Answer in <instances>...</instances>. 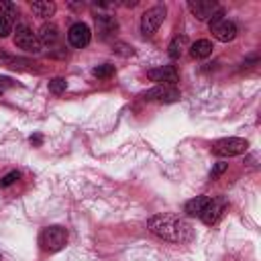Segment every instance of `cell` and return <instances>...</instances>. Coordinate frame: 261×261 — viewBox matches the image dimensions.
<instances>
[{"label":"cell","instance_id":"1","mask_svg":"<svg viewBox=\"0 0 261 261\" xmlns=\"http://www.w3.org/2000/svg\"><path fill=\"white\" fill-rule=\"evenodd\" d=\"M147 228L153 234L161 237L163 241H171V243H188L194 237L192 224L186 218L177 214H169V212L151 216L147 220Z\"/></svg>","mask_w":261,"mask_h":261},{"label":"cell","instance_id":"2","mask_svg":"<svg viewBox=\"0 0 261 261\" xmlns=\"http://www.w3.org/2000/svg\"><path fill=\"white\" fill-rule=\"evenodd\" d=\"M208 24H210L212 37H214L216 41H220V43H228V41H232V39L237 37V24H234L232 20L224 18V16H222V10H218V12L210 18Z\"/></svg>","mask_w":261,"mask_h":261},{"label":"cell","instance_id":"3","mask_svg":"<svg viewBox=\"0 0 261 261\" xmlns=\"http://www.w3.org/2000/svg\"><path fill=\"white\" fill-rule=\"evenodd\" d=\"M41 247L49 253H55L59 249L65 247L67 243V230L61 228V226H47L43 232H41V239H39Z\"/></svg>","mask_w":261,"mask_h":261},{"label":"cell","instance_id":"4","mask_svg":"<svg viewBox=\"0 0 261 261\" xmlns=\"http://www.w3.org/2000/svg\"><path fill=\"white\" fill-rule=\"evenodd\" d=\"M249 147V143L241 137H226V139H220L212 145V153L214 155H220V157H234V155H241L245 153Z\"/></svg>","mask_w":261,"mask_h":261},{"label":"cell","instance_id":"5","mask_svg":"<svg viewBox=\"0 0 261 261\" xmlns=\"http://www.w3.org/2000/svg\"><path fill=\"white\" fill-rule=\"evenodd\" d=\"M14 45L27 53H41V43L39 37L33 33V29H29L27 24H18L16 33H14Z\"/></svg>","mask_w":261,"mask_h":261},{"label":"cell","instance_id":"6","mask_svg":"<svg viewBox=\"0 0 261 261\" xmlns=\"http://www.w3.org/2000/svg\"><path fill=\"white\" fill-rule=\"evenodd\" d=\"M163 18H165V6H153V8L145 10L143 16H141V33L143 35H153L161 27Z\"/></svg>","mask_w":261,"mask_h":261},{"label":"cell","instance_id":"7","mask_svg":"<svg viewBox=\"0 0 261 261\" xmlns=\"http://www.w3.org/2000/svg\"><path fill=\"white\" fill-rule=\"evenodd\" d=\"M188 8L192 10V14L198 20H210L220 10V6L214 0H190L188 2Z\"/></svg>","mask_w":261,"mask_h":261},{"label":"cell","instance_id":"8","mask_svg":"<svg viewBox=\"0 0 261 261\" xmlns=\"http://www.w3.org/2000/svg\"><path fill=\"white\" fill-rule=\"evenodd\" d=\"M67 39H69V43H71L73 47H77V49L86 47V45L90 43V39H92L90 27H88L86 22H75V24H71L69 31H67Z\"/></svg>","mask_w":261,"mask_h":261},{"label":"cell","instance_id":"9","mask_svg":"<svg viewBox=\"0 0 261 261\" xmlns=\"http://www.w3.org/2000/svg\"><path fill=\"white\" fill-rule=\"evenodd\" d=\"M145 100H149V102H153V100H157V102H175V100H179V90L173 88V86H155L149 92H145Z\"/></svg>","mask_w":261,"mask_h":261},{"label":"cell","instance_id":"10","mask_svg":"<svg viewBox=\"0 0 261 261\" xmlns=\"http://www.w3.org/2000/svg\"><path fill=\"white\" fill-rule=\"evenodd\" d=\"M147 77L151 82H159V86H167V84H175L177 82V71H175L173 65H163V67L149 69Z\"/></svg>","mask_w":261,"mask_h":261},{"label":"cell","instance_id":"11","mask_svg":"<svg viewBox=\"0 0 261 261\" xmlns=\"http://www.w3.org/2000/svg\"><path fill=\"white\" fill-rule=\"evenodd\" d=\"M224 210V200H216V198H210L208 204L204 206V210L200 212V218L204 224H214L218 220V216L222 214Z\"/></svg>","mask_w":261,"mask_h":261},{"label":"cell","instance_id":"12","mask_svg":"<svg viewBox=\"0 0 261 261\" xmlns=\"http://www.w3.org/2000/svg\"><path fill=\"white\" fill-rule=\"evenodd\" d=\"M96 27H98V33H100L102 39H110L118 31V22L110 14H98L96 16Z\"/></svg>","mask_w":261,"mask_h":261},{"label":"cell","instance_id":"13","mask_svg":"<svg viewBox=\"0 0 261 261\" xmlns=\"http://www.w3.org/2000/svg\"><path fill=\"white\" fill-rule=\"evenodd\" d=\"M37 37H39L41 47H43V45L51 47V45L57 43V39H59V31H57V27H55L53 22H49V24H43V27H41V31H39Z\"/></svg>","mask_w":261,"mask_h":261},{"label":"cell","instance_id":"14","mask_svg":"<svg viewBox=\"0 0 261 261\" xmlns=\"http://www.w3.org/2000/svg\"><path fill=\"white\" fill-rule=\"evenodd\" d=\"M31 10H33L35 16H39V18H49V16H53V12H55V4L49 2V0H37V2L31 4Z\"/></svg>","mask_w":261,"mask_h":261},{"label":"cell","instance_id":"15","mask_svg":"<svg viewBox=\"0 0 261 261\" xmlns=\"http://www.w3.org/2000/svg\"><path fill=\"white\" fill-rule=\"evenodd\" d=\"M212 53V43L208 41V39H200V41H196L192 47H190V55L194 57V59H204V57H208Z\"/></svg>","mask_w":261,"mask_h":261},{"label":"cell","instance_id":"16","mask_svg":"<svg viewBox=\"0 0 261 261\" xmlns=\"http://www.w3.org/2000/svg\"><path fill=\"white\" fill-rule=\"evenodd\" d=\"M186 47H188V37H186V35H177V37H173V41L169 43L167 53H169L171 59H177V57H181V53L186 51Z\"/></svg>","mask_w":261,"mask_h":261},{"label":"cell","instance_id":"17","mask_svg":"<svg viewBox=\"0 0 261 261\" xmlns=\"http://www.w3.org/2000/svg\"><path fill=\"white\" fill-rule=\"evenodd\" d=\"M208 196H196V198H192V200H188L186 202V212L190 214V216H200V212L204 210V206L208 204Z\"/></svg>","mask_w":261,"mask_h":261},{"label":"cell","instance_id":"18","mask_svg":"<svg viewBox=\"0 0 261 261\" xmlns=\"http://www.w3.org/2000/svg\"><path fill=\"white\" fill-rule=\"evenodd\" d=\"M0 63L6 67H12V69H24L27 65H31V61L14 57V55H6V53H0Z\"/></svg>","mask_w":261,"mask_h":261},{"label":"cell","instance_id":"19","mask_svg":"<svg viewBox=\"0 0 261 261\" xmlns=\"http://www.w3.org/2000/svg\"><path fill=\"white\" fill-rule=\"evenodd\" d=\"M0 14L10 20V18H14L18 14V8H16V4H12L8 0H0Z\"/></svg>","mask_w":261,"mask_h":261},{"label":"cell","instance_id":"20","mask_svg":"<svg viewBox=\"0 0 261 261\" xmlns=\"http://www.w3.org/2000/svg\"><path fill=\"white\" fill-rule=\"evenodd\" d=\"M92 73H94L96 77H102V80H106V77H110V75L114 73V65H110V63H102V65H96V67L92 69Z\"/></svg>","mask_w":261,"mask_h":261},{"label":"cell","instance_id":"21","mask_svg":"<svg viewBox=\"0 0 261 261\" xmlns=\"http://www.w3.org/2000/svg\"><path fill=\"white\" fill-rule=\"evenodd\" d=\"M65 88H67V82H65L63 77H53V80L49 82V92L55 94V96H59L61 92H65Z\"/></svg>","mask_w":261,"mask_h":261},{"label":"cell","instance_id":"22","mask_svg":"<svg viewBox=\"0 0 261 261\" xmlns=\"http://www.w3.org/2000/svg\"><path fill=\"white\" fill-rule=\"evenodd\" d=\"M10 31H12L10 20H8L6 16H2V14H0V37H8V35H10Z\"/></svg>","mask_w":261,"mask_h":261},{"label":"cell","instance_id":"23","mask_svg":"<svg viewBox=\"0 0 261 261\" xmlns=\"http://www.w3.org/2000/svg\"><path fill=\"white\" fill-rule=\"evenodd\" d=\"M14 179H18V171H10V173H6L4 177H0V188H6V186H10Z\"/></svg>","mask_w":261,"mask_h":261},{"label":"cell","instance_id":"24","mask_svg":"<svg viewBox=\"0 0 261 261\" xmlns=\"http://www.w3.org/2000/svg\"><path fill=\"white\" fill-rule=\"evenodd\" d=\"M224 169H226V163H216V165H214V169L210 171V179H216Z\"/></svg>","mask_w":261,"mask_h":261}]
</instances>
